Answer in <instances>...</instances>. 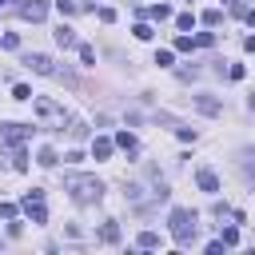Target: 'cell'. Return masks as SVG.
Returning a JSON list of instances; mask_svg holds the SVG:
<instances>
[{
  "instance_id": "cell-1",
  "label": "cell",
  "mask_w": 255,
  "mask_h": 255,
  "mask_svg": "<svg viewBox=\"0 0 255 255\" xmlns=\"http://www.w3.org/2000/svg\"><path fill=\"white\" fill-rule=\"evenodd\" d=\"M64 191L76 199V203H100L104 199V183L96 175H68L64 179Z\"/></svg>"
},
{
  "instance_id": "cell-2",
  "label": "cell",
  "mask_w": 255,
  "mask_h": 255,
  "mask_svg": "<svg viewBox=\"0 0 255 255\" xmlns=\"http://www.w3.org/2000/svg\"><path fill=\"white\" fill-rule=\"evenodd\" d=\"M167 227H171V239L175 243H191L195 239V227H199V215L191 207H175L171 219H167Z\"/></svg>"
},
{
  "instance_id": "cell-3",
  "label": "cell",
  "mask_w": 255,
  "mask_h": 255,
  "mask_svg": "<svg viewBox=\"0 0 255 255\" xmlns=\"http://www.w3.org/2000/svg\"><path fill=\"white\" fill-rule=\"evenodd\" d=\"M24 64L32 68V72H40V76H52V80H64V84H76V76L68 72V68H60L52 56H44V52H28L24 56Z\"/></svg>"
},
{
  "instance_id": "cell-4",
  "label": "cell",
  "mask_w": 255,
  "mask_h": 255,
  "mask_svg": "<svg viewBox=\"0 0 255 255\" xmlns=\"http://www.w3.org/2000/svg\"><path fill=\"white\" fill-rule=\"evenodd\" d=\"M32 108H36V116H40V120H48V124H56V128H64V124H68V116H64V108H60L56 100H36Z\"/></svg>"
},
{
  "instance_id": "cell-5",
  "label": "cell",
  "mask_w": 255,
  "mask_h": 255,
  "mask_svg": "<svg viewBox=\"0 0 255 255\" xmlns=\"http://www.w3.org/2000/svg\"><path fill=\"white\" fill-rule=\"evenodd\" d=\"M16 12H20L24 20H32V24H40V20L48 16V0H20V4H16Z\"/></svg>"
},
{
  "instance_id": "cell-6",
  "label": "cell",
  "mask_w": 255,
  "mask_h": 255,
  "mask_svg": "<svg viewBox=\"0 0 255 255\" xmlns=\"http://www.w3.org/2000/svg\"><path fill=\"white\" fill-rule=\"evenodd\" d=\"M32 131L36 128H28V124H0V139H8V143H24Z\"/></svg>"
},
{
  "instance_id": "cell-7",
  "label": "cell",
  "mask_w": 255,
  "mask_h": 255,
  "mask_svg": "<svg viewBox=\"0 0 255 255\" xmlns=\"http://www.w3.org/2000/svg\"><path fill=\"white\" fill-rule=\"evenodd\" d=\"M195 108H199L203 116H219V112H223V104H219L215 96H195Z\"/></svg>"
},
{
  "instance_id": "cell-8",
  "label": "cell",
  "mask_w": 255,
  "mask_h": 255,
  "mask_svg": "<svg viewBox=\"0 0 255 255\" xmlns=\"http://www.w3.org/2000/svg\"><path fill=\"white\" fill-rule=\"evenodd\" d=\"M195 179H199V187H203L207 195H215V191H219V179H215V171H211V167H199V175H195Z\"/></svg>"
},
{
  "instance_id": "cell-9",
  "label": "cell",
  "mask_w": 255,
  "mask_h": 255,
  "mask_svg": "<svg viewBox=\"0 0 255 255\" xmlns=\"http://www.w3.org/2000/svg\"><path fill=\"white\" fill-rule=\"evenodd\" d=\"M100 243H120V223H116V219H108V223L100 227Z\"/></svg>"
},
{
  "instance_id": "cell-10",
  "label": "cell",
  "mask_w": 255,
  "mask_h": 255,
  "mask_svg": "<svg viewBox=\"0 0 255 255\" xmlns=\"http://www.w3.org/2000/svg\"><path fill=\"white\" fill-rule=\"evenodd\" d=\"M56 44H60V48H76V32H72L68 24H60V28H56Z\"/></svg>"
},
{
  "instance_id": "cell-11",
  "label": "cell",
  "mask_w": 255,
  "mask_h": 255,
  "mask_svg": "<svg viewBox=\"0 0 255 255\" xmlns=\"http://www.w3.org/2000/svg\"><path fill=\"white\" fill-rule=\"evenodd\" d=\"M92 155H96V159H108V155H112V139L96 135V139H92Z\"/></svg>"
},
{
  "instance_id": "cell-12",
  "label": "cell",
  "mask_w": 255,
  "mask_h": 255,
  "mask_svg": "<svg viewBox=\"0 0 255 255\" xmlns=\"http://www.w3.org/2000/svg\"><path fill=\"white\" fill-rule=\"evenodd\" d=\"M239 159H243V163H239V171H243L247 179H255V151H243Z\"/></svg>"
},
{
  "instance_id": "cell-13",
  "label": "cell",
  "mask_w": 255,
  "mask_h": 255,
  "mask_svg": "<svg viewBox=\"0 0 255 255\" xmlns=\"http://www.w3.org/2000/svg\"><path fill=\"white\" fill-rule=\"evenodd\" d=\"M147 16L163 24V20H171V8H167V4H151V8H147Z\"/></svg>"
},
{
  "instance_id": "cell-14",
  "label": "cell",
  "mask_w": 255,
  "mask_h": 255,
  "mask_svg": "<svg viewBox=\"0 0 255 255\" xmlns=\"http://www.w3.org/2000/svg\"><path fill=\"white\" fill-rule=\"evenodd\" d=\"M116 147H124V151H135V135H131V131H120V135H116Z\"/></svg>"
},
{
  "instance_id": "cell-15",
  "label": "cell",
  "mask_w": 255,
  "mask_h": 255,
  "mask_svg": "<svg viewBox=\"0 0 255 255\" xmlns=\"http://www.w3.org/2000/svg\"><path fill=\"white\" fill-rule=\"evenodd\" d=\"M56 163H60V155L52 147H40V167H56Z\"/></svg>"
},
{
  "instance_id": "cell-16",
  "label": "cell",
  "mask_w": 255,
  "mask_h": 255,
  "mask_svg": "<svg viewBox=\"0 0 255 255\" xmlns=\"http://www.w3.org/2000/svg\"><path fill=\"white\" fill-rule=\"evenodd\" d=\"M191 24H195L191 12H179V16H175V28H179V32H191Z\"/></svg>"
},
{
  "instance_id": "cell-17",
  "label": "cell",
  "mask_w": 255,
  "mask_h": 255,
  "mask_svg": "<svg viewBox=\"0 0 255 255\" xmlns=\"http://www.w3.org/2000/svg\"><path fill=\"white\" fill-rule=\"evenodd\" d=\"M131 32H135V40H151V36H155V28H151V24H135Z\"/></svg>"
},
{
  "instance_id": "cell-18",
  "label": "cell",
  "mask_w": 255,
  "mask_h": 255,
  "mask_svg": "<svg viewBox=\"0 0 255 255\" xmlns=\"http://www.w3.org/2000/svg\"><path fill=\"white\" fill-rule=\"evenodd\" d=\"M219 239H223V247H235V243H239V231H235V227H223Z\"/></svg>"
},
{
  "instance_id": "cell-19",
  "label": "cell",
  "mask_w": 255,
  "mask_h": 255,
  "mask_svg": "<svg viewBox=\"0 0 255 255\" xmlns=\"http://www.w3.org/2000/svg\"><path fill=\"white\" fill-rule=\"evenodd\" d=\"M76 48H80V60H84V64H96V52H92V44H76Z\"/></svg>"
},
{
  "instance_id": "cell-20",
  "label": "cell",
  "mask_w": 255,
  "mask_h": 255,
  "mask_svg": "<svg viewBox=\"0 0 255 255\" xmlns=\"http://www.w3.org/2000/svg\"><path fill=\"white\" fill-rule=\"evenodd\" d=\"M12 100H32V88H28V84H16V88H12Z\"/></svg>"
},
{
  "instance_id": "cell-21",
  "label": "cell",
  "mask_w": 255,
  "mask_h": 255,
  "mask_svg": "<svg viewBox=\"0 0 255 255\" xmlns=\"http://www.w3.org/2000/svg\"><path fill=\"white\" fill-rule=\"evenodd\" d=\"M139 247H159V235H155V231H143V235H139Z\"/></svg>"
},
{
  "instance_id": "cell-22",
  "label": "cell",
  "mask_w": 255,
  "mask_h": 255,
  "mask_svg": "<svg viewBox=\"0 0 255 255\" xmlns=\"http://www.w3.org/2000/svg\"><path fill=\"white\" fill-rule=\"evenodd\" d=\"M0 44H4V48H8V52H16V48H20V36H16V32H8V36H4V40H0Z\"/></svg>"
},
{
  "instance_id": "cell-23",
  "label": "cell",
  "mask_w": 255,
  "mask_h": 255,
  "mask_svg": "<svg viewBox=\"0 0 255 255\" xmlns=\"http://www.w3.org/2000/svg\"><path fill=\"white\" fill-rule=\"evenodd\" d=\"M191 48H195L191 36H179V40H175V52H191Z\"/></svg>"
},
{
  "instance_id": "cell-24",
  "label": "cell",
  "mask_w": 255,
  "mask_h": 255,
  "mask_svg": "<svg viewBox=\"0 0 255 255\" xmlns=\"http://www.w3.org/2000/svg\"><path fill=\"white\" fill-rule=\"evenodd\" d=\"M56 8H60V16H72L76 12V0H56Z\"/></svg>"
},
{
  "instance_id": "cell-25",
  "label": "cell",
  "mask_w": 255,
  "mask_h": 255,
  "mask_svg": "<svg viewBox=\"0 0 255 255\" xmlns=\"http://www.w3.org/2000/svg\"><path fill=\"white\" fill-rule=\"evenodd\" d=\"M195 44H199V48H211V44H215V36H211V32H199V36H195Z\"/></svg>"
},
{
  "instance_id": "cell-26",
  "label": "cell",
  "mask_w": 255,
  "mask_h": 255,
  "mask_svg": "<svg viewBox=\"0 0 255 255\" xmlns=\"http://www.w3.org/2000/svg\"><path fill=\"white\" fill-rule=\"evenodd\" d=\"M155 64H159V68H171V52H167V48H163V52H155Z\"/></svg>"
},
{
  "instance_id": "cell-27",
  "label": "cell",
  "mask_w": 255,
  "mask_h": 255,
  "mask_svg": "<svg viewBox=\"0 0 255 255\" xmlns=\"http://www.w3.org/2000/svg\"><path fill=\"white\" fill-rule=\"evenodd\" d=\"M203 24H219V8H207L203 12Z\"/></svg>"
},
{
  "instance_id": "cell-28",
  "label": "cell",
  "mask_w": 255,
  "mask_h": 255,
  "mask_svg": "<svg viewBox=\"0 0 255 255\" xmlns=\"http://www.w3.org/2000/svg\"><path fill=\"white\" fill-rule=\"evenodd\" d=\"M0 215L4 219H16V203H0Z\"/></svg>"
},
{
  "instance_id": "cell-29",
  "label": "cell",
  "mask_w": 255,
  "mask_h": 255,
  "mask_svg": "<svg viewBox=\"0 0 255 255\" xmlns=\"http://www.w3.org/2000/svg\"><path fill=\"white\" fill-rule=\"evenodd\" d=\"M243 48H247V52H255V36H247V40H243Z\"/></svg>"
},
{
  "instance_id": "cell-30",
  "label": "cell",
  "mask_w": 255,
  "mask_h": 255,
  "mask_svg": "<svg viewBox=\"0 0 255 255\" xmlns=\"http://www.w3.org/2000/svg\"><path fill=\"white\" fill-rule=\"evenodd\" d=\"M243 16H247V24H255V8H247V12H243Z\"/></svg>"
},
{
  "instance_id": "cell-31",
  "label": "cell",
  "mask_w": 255,
  "mask_h": 255,
  "mask_svg": "<svg viewBox=\"0 0 255 255\" xmlns=\"http://www.w3.org/2000/svg\"><path fill=\"white\" fill-rule=\"evenodd\" d=\"M247 108H251V112H255V92H251V96H247Z\"/></svg>"
},
{
  "instance_id": "cell-32",
  "label": "cell",
  "mask_w": 255,
  "mask_h": 255,
  "mask_svg": "<svg viewBox=\"0 0 255 255\" xmlns=\"http://www.w3.org/2000/svg\"><path fill=\"white\" fill-rule=\"evenodd\" d=\"M0 12H4V0H0Z\"/></svg>"
}]
</instances>
